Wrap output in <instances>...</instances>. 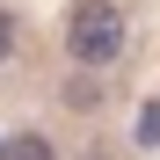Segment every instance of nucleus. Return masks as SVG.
Segmentation results:
<instances>
[{"mask_svg": "<svg viewBox=\"0 0 160 160\" xmlns=\"http://www.w3.org/2000/svg\"><path fill=\"white\" fill-rule=\"evenodd\" d=\"M66 51L80 66H109L117 51H124V15L109 8V0H80L73 22H66Z\"/></svg>", "mask_w": 160, "mask_h": 160, "instance_id": "obj_1", "label": "nucleus"}, {"mask_svg": "<svg viewBox=\"0 0 160 160\" xmlns=\"http://www.w3.org/2000/svg\"><path fill=\"white\" fill-rule=\"evenodd\" d=\"M0 160H58V153H51V138H37V131H15V138H0Z\"/></svg>", "mask_w": 160, "mask_h": 160, "instance_id": "obj_2", "label": "nucleus"}, {"mask_svg": "<svg viewBox=\"0 0 160 160\" xmlns=\"http://www.w3.org/2000/svg\"><path fill=\"white\" fill-rule=\"evenodd\" d=\"M8 51H15V15L0 8V66H8Z\"/></svg>", "mask_w": 160, "mask_h": 160, "instance_id": "obj_3", "label": "nucleus"}, {"mask_svg": "<svg viewBox=\"0 0 160 160\" xmlns=\"http://www.w3.org/2000/svg\"><path fill=\"white\" fill-rule=\"evenodd\" d=\"M88 160H109V153H88Z\"/></svg>", "mask_w": 160, "mask_h": 160, "instance_id": "obj_4", "label": "nucleus"}]
</instances>
